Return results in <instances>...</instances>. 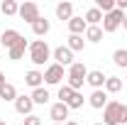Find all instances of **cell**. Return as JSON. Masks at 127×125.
Wrapping results in <instances>:
<instances>
[{
	"instance_id": "11",
	"label": "cell",
	"mask_w": 127,
	"mask_h": 125,
	"mask_svg": "<svg viewBox=\"0 0 127 125\" xmlns=\"http://www.w3.org/2000/svg\"><path fill=\"white\" fill-rule=\"evenodd\" d=\"M25 83L32 86V88H42V83H44V74L42 71H37V69H32L25 74Z\"/></svg>"
},
{
	"instance_id": "9",
	"label": "cell",
	"mask_w": 127,
	"mask_h": 125,
	"mask_svg": "<svg viewBox=\"0 0 127 125\" xmlns=\"http://www.w3.org/2000/svg\"><path fill=\"white\" fill-rule=\"evenodd\" d=\"M32 108H34L32 96H17L15 98V110L20 115H32Z\"/></svg>"
},
{
	"instance_id": "5",
	"label": "cell",
	"mask_w": 127,
	"mask_h": 125,
	"mask_svg": "<svg viewBox=\"0 0 127 125\" xmlns=\"http://www.w3.org/2000/svg\"><path fill=\"white\" fill-rule=\"evenodd\" d=\"M17 15L22 17V20H25V22H37V20H39V5H37V2H22V5H20V10H17Z\"/></svg>"
},
{
	"instance_id": "36",
	"label": "cell",
	"mask_w": 127,
	"mask_h": 125,
	"mask_svg": "<svg viewBox=\"0 0 127 125\" xmlns=\"http://www.w3.org/2000/svg\"><path fill=\"white\" fill-rule=\"evenodd\" d=\"M95 125H103V123H95Z\"/></svg>"
},
{
	"instance_id": "4",
	"label": "cell",
	"mask_w": 127,
	"mask_h": 125,
	"mask_svg": "<svg viewBox=\"0 0 127 125\" xmlns=\"http://www.w3.org/2000/svg\"><path fill=\"white\" fill-rule=\"evenodd\" d=\"M125 22V15H122V10H112V12H108V15H103V32H115L120 25Z\"/></svg>"
},
{
	"instance_id": "29",
	"label": "cell",
	"mask_w": 127,
	"mask_h": 125,
	"mask_svg": "<svg viewBox=\"0 0 127 125\" xmlns=\"http://www.w3.org/2000/svg\"><path fill=\"white\" fill-rule=\"evenodd\" d=\"M22 125H42V118H39V115H27Z\"/></svg>"
},
{
	"instance_id": "1",
	"label": "cell",
	"mask_w": 127,
	"mask_h": 125,
	"mask_svg": "<svg viewBox=\"0 0 127 125\" xmlns=\"http://www.w3.org/2000/svg\"><path fill=\"white\" fill-rule=\"evenodd\" d=\"M103 125H127V103L108 101L103 110Z\"/></svg>"
},
{
	"instance_id": "10",
	"label": "cell",
	"mask_w": 127,
	"mask_h": 125,
	"mask_svg": "<svg viewBox=\"0 0 127 125\" xmlns=\"http://www.w3.org/2000/svg\"><path fill=\"white\" fill-rule=\"evenodd\" d=\"M20 39H22V34H20L17 30H5L2 34H0V44H5L7 49H12Z\"/></svg>"
},
{
	"instance_id": "24",
	"label": "cell",
	"mask_w": 127,
	"mask_h": 125,
	"mask_svg": "<svg viewBox=\"0 0 127 125\" xmlns=\"http://www.w3.org/2000/svg\"><path fill=\"white\" fill-rule=\"evenodd\" d=\"M95 7H98L100 12H105V15H108V12L115 10V0H98V2H95Z\"/></svg>"
},
{
	"instance_id": "16",
	"label": "cell",
	"mask_w": 127,
	"mask_h": 125,
	"mask_svg": "<svg viewBox=\"0 0 127 125\" xmlns=\"http://www.w3.org/2000/svg\"><path fill=\"white\" fill-rule=\"evenodd\" d=\"M105 91H108V93H117V91H122V78L108 76V78H105Z\"/></svg>"
},
{
	"instance_id": "19",
	"label": "cell",
	"mask_w": 127,
	"mask_h": 125,
	"mask_svg": "<svg viewBox=\"0 0 127 125\" xmlns=\"http://www.w3.org/2000/svg\"><path fill=\"white\" fill-rule=\"evenodd\" d=\"M49 98H51V96H49V91L44 88V86H42V88H34V91H32V101H34V103H39V106L49 103Z\"/></svg>"
},
{
	"instance_id": "8",
	"label": "cell",
	"mask_w": 127,
	"mask_h": 125,
	"mask_svg": "<svg viewBox=\"0 0 127 125\" xmlns=\"http://www.w3.org/2000/svg\"><path fill=\"white\" fill-rule=\"evenodd\" d=\"M54 59H56L59 66H71L73 64V52L68 47H56L54 49Z\"/></svg>"
},
{
	"instance_id": "12",
	"label": "cell",
	"mask_w": 127,
	"mask_h": 125,
	"mask_svg": "<svg viewBox=\"0 0 127 125\" xmlns=\"http://www.w3.org/2000/svg\"><path fill=\"white\" fill-rule=\"evenodd\" d=\"M88 103H91L93 108H98V110H100V108H105V106H108V93L98 88V91H93V93L88 96Z\"/></svg>"
},
{
	"instance_id": "22",
	"label": "cell",
	"mask_w": 127,
	"mask_h": 125,
	"mask_svg": "<svg viewBox=\"0 0 127 125\" xmlns=\"http://www.w3.org/2000/svg\"><path fill=\"white\" fill-rule=\"evenodd\" d=\"M83 47H86V42H83L81 34H71V37H68V49H71V52H81Z\"/></svg>"
},
{
	"instance_id": "7",
	"label": "cell",
	"mask_w": 127,
	"mask_h": 125,
	"mask_svg": "<svg viewBox=\"0 0 127 125\" xmlns=\"http://www.w3.org/2000/svg\"><path fill=\"white\" fill-rule=\"evenodd\" d=\"M68 106H66V103H61V101H59V103H54V106H51V110H49V115H51V120H54V123H66V118H68Z\"/></svg>"
},
{
	"instance_id": "28",
	"label": "cell",
	"mask_w": 127,
	"mask_h": 125,
	"mask_svg": "<svg viewBox=\"0 0 127 125\" xmlns=\"http://www.w3.org/2000/svg\"><path fill=\"white\" fill-rule=\"evenodd\" d=\"M83 101H86V98H83V93H78V91H76L66 106H68V108H81V106H83Z\"/></svg>"
},
{
	"instance_id": "23",
	"label": "cell",
	"mask_w": 127,
	"mask_h": 125,
	"mask_svg": "<svg viewBox=\"0 0 127 125\" xmlns=\"http://www.w3.org/2000/svg\"><path fill=\"white\" fill-rule=\"evenodd\" d=\"M86 22H88V25H98V22H103V12H100L98 7H91V10L86 12Z\"/></svg>"
},
{
	"instance_id": "13",
	"label": "cell",
	"mask_w": 127,
	"mask_h": 125,
	"mask_svg": "<svg viewBox=\"0 0 127 125\" xmlns=\"http://www.w3.org/2000/svg\"><path fill=\"white\" fill-rule=\"evenodd\" d=\"M86 30H88V22H86L83 17H71V20H68V32H71V34H83Z\"/></svg>"
},
{
	"instance_id": "15",
	"label": "cell",
	"mask_w": 127,
	"mask_h": 125,
	"mask_svg": "<svg viewBox=\"0 0 127 125\" xmlns=\"http://www.w3.org/2000/svg\"><path fill=\"white\" fill-rule=\"evenodd\" d=\"M56 17H59V20H66V22H68V20H71V17H73V5H71V2H59V5H56Z\"/></svg>"
},
{
	"instance_id": "3",
	"label": "cell",
	"mask_w": 127,
	"mask_h": 125,
	"mask_svg": "<svg viewBox=\"0 0 127 125\" xmlns=\"http://www.w3.org/2000/svg\"><path fill=\"white\" fill-rule=\"evenodd\" d=\"M86 76H88V69H86L81 62H73L71 66H68V86H71L73 91H78L81 86L86 83Z\"/></svg>"
},
{
	"instance_id": "30",
	"label": "cell",
	"mask_w": 127,
	"mask_h": 125,
	"mask_svg": "<svg viewBox=\"0 0 127 125\" xmlns=\"http://www.w3.org/2000/svg\"><path fill=\"white\" fill-rule=\"evenodd\" d=\"M115 7L117 10H127V0H115Z\"/></svg>"
},
{
	"instance_id": "26",
	"label": "cell",
	"mask_w": 127,
	"mask_h": 125,
	"mask_svg": "<svg viewBox=\"0 0 127 125\" xmlns=\"http://www.w3.org/2000/svg\"><path fill=\"white\" fill-rule=\"evenodd\" d=\"M73 93H76V91H73V88H71L68 83H66V86H61V88H59V98H61V103H68Z\"/></svg>"
},
{
	"instance_id": "18",
	"label": "cell",
	"mask_w": 127,
	"mask_h": 125,
	"mask_svg": "<svg viewBox=\"0 0 127 125\" xmlns=\"http://www.w3.org/2000/svg\"><path fill=\"white\" fill-rule=\"evenodd\" d=\"M32 32L37 34V37H44L49 32V20H44V17H39L37 22H32Z\"/></svg>"
},
{
	"instance_id": "35",
	"label": "cell",
	"mask_w": 127,
	"mask_h": 125,
	"mask_svg": "<svg viewBox=\"0 0 127 125\" xmlns=\"http://www.w3.org/2000/svg\"><path fill=\"white\" fill-rule=\"evenodd\" d=\"M51 125H59V123H51Z\"/></svg>"
},
{
	"instance_id": "33",
	"label": "cell",
	"mask_w": 127,
	"mask_h": 125,
	"mask_svg": "<svg viewBox=\"0 0 127 125\" xmlns=\"http://www.w3.org/2000/svg\"><path fill=\"white\" fill-rule=\"evenodd\" d=\"M122 27H125V30H127V17H125V22H122Z\"/></svg>"
},
{
	"instance_id": "25",
	"label": "cell",
	"mask_w": 127,
	"mask_h": 125,
	"mask_svg": "<svg viewBox=\"0 0 127 125\" xmlns=\"http://www.w3.org/2000/svg\"><path fill=\"white\" fill-rule=\"evenodd\" d=\"M112 59H115V64H117V66H127V49H115Z\"/></svg>"
},
{
	"instance_id": "34",
	"label": "cell",
	"mask_w": 127,
	"mask_h": 125,
	"mask_svg": "<svg viewBox=\"0 0 127 125\" xmlns=\"http://www.w3.org/2000/svg\"><path fill=\"white\" fill-rule=\"evenodd\" d=\"M0 125H5V123H2V120H0Z\"/></svg>"
},
{
	"instance_id": "32",
	"label": "cell",
	"mask_w": 127,
	"mask_h": 125,
	"mask_svg": "<svg viewBox=\"0 0 127 125\" xmlns=\"http://www.w3.org/2000/svg\"><path fill=\"white\" fill-rule=\"evenodd\" d=\"M64 125H78V123H73V120H68V123H64Z\"/></svg>"
},
{
	"instance_id": "17",
	"label": "cell",
	"mask_w": 127,
	"mask_h": 125,
	"mask_svg": "<svg viewBox=\"0 0 127 125\" xmlns=\"http://www.w3.org/2000/svg\"><path fill=\"white\" fill-rule=\"evenodd\" d=\"M0 98H2V101H15L17 98V88L12 83H2V86H0Z\"/></svg>"
},
{
	"instance_id": "2",
	"label": "cell",
	"mask_w": 127,
	"mask_h": 125,
	"mask_svg": "<svg viewBox=\"0 0 127 125\" xmlns=\"http://www.w3.org/2000/svg\"><path fill=\"white\" fill-rule=\"evenodd\" d=\"M49 57H51V49H49V44L44 42V39H34V42L30 44V59H32V64L44 66V64L49 62Z\"/></svg>"
},
{
	"instance_id": "6",
	"label": "cell",
	"mask_w": 127,
	"mask_h": 125,
	"mask_svg": "<svg viewBox=\"0 0 127 125\" xmlns=\"http://www.w3.org/2000/svg\"><path fill=\"white\" fill-rule=\"evenodd\" d=\"M64 78V66H59V64H51V66H47V71H44V81H47L49 86H56V83H61Z\"/></svg>"
},
{
	"instance_id": "21",
	"label": "cell",
	"mask_w": 127,
	"mask_h": 125,
	"mask_svg": "<svg viewBox=\"0 0 127 125\" xmlns=\"http://www.w3.org/2000/svg\"><path fill=\"white\" fill-rule=\"evenodd\" d=\"M25 49H27V39L22 37V39L17 42L15 47L10 49V59H22V54H25Z\"/></svg>"
},
{
	"instance_id": "31",
	"label": "cell",
	"mask_w": 127,
	"mask_h": 125,
	"mask_svg": "<svg viewBox=\"0 0 127 125\" xmlns=\"http://www.w3.org/2000/svg\"><path fill=\"white\" fill-rule=\"evenodd\" d=\"M2 83H7V81H5V74L0 71V86H2Z\"/></svg>"
},
{
	"instance_id": "20",
	"label": "cell",
	"mask_w": 127,
	"mask_h": 125,
	"mask_svg": "<svg viewBox=\"0 0 127 125\" xmlns=\"http://www.w3.org/2000/svg\"><path fill=\"white\" fill-rule=\"evenodd\" d=\"M86 39H88V42H100V39H103V30H100L98 25H88V30H86Z\"/></svg>"
},
{
	"instance_id": "27",
	"label": "cell",
	"mask_w": 127,
	"mask_h": 125,
	"mask_svg": "<svg viewBox=\"0 0 127 125\" xmlns=\"http://www.w3.org/2000/svg\"><path fill=\"white\" fill-rule=\"evenodd\" d=\"M17 10H20V5H17L15 0H5L2 2V12L5 15H17Z\"/></svg>"
},
{
	"instance_id": "14",
	"label": "cell",
	"mask_w": 127,
	"mask_h": 125,
	"mask_svg": "<svg viewBox=\"0 0 127 125\" xmlns=\"http://www.w3.org/2000/svg\"><path fill=\"white\" fill-rule=\"evenodd\" d=\"M105 74H103V71H98V69H95V71H88V76H86V81H88V83H91V86H93L95 91H98V88H100V86H105Z\"/></svg>"
}]
</instances>
